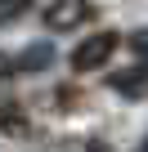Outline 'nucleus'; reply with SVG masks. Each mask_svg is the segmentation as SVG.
Segmentation results:
<instances>
[{"label": "nucleus", "instance_id": "obj_1", "mask_svg": "<svg viewBox=\"0 0 148 152\" xmlns=\"http://www.w3.org/2000/svg\"><path fill=\"white\" fill-rule=\"evenodd\" d=\"M117 31H94V36H85L77 49H72V67L77 72H94V67H103L112 54H117Z\"/></svg>", "mask_w": 148, "mask_h": 152}, {"label": "nucleus", "instance_id": "obj_6", "mask_svg": "<svg viewBox=\"0 0 148 152\" xmlns=\"http://www.w3.org/2000/svg\"><path fill=\"white\" fill-rule=\"evenodd\" d=\"M9 67H14V63H5V58H0V76H5V72H9Z\"/></svg>", "mask_w": 148, "mask_h": 152}, {"label": "nucleus", "instance_id": "obj_5", "mask_svg": "<svg viewBox=\"0 0 148 152\" xmlns=\"http://www.w3.org/2000/svg\"><path fill=\"white\" fill-rule=\"evenodd\" d=\"M130 45H135V54H144V58H148V31H135V36H130Z\"/></svg>", "mask_w": 148, "mask_h": 152}, {"label": "nucleus", "instance_id": "obj_3", "mask_svg": "<svg viewBox=\"0 0 148 152\" xmlns=\"http://www.w3.org/2000/svg\"><path fill=\"white\" fill-rule=\"evenodd\" d=\"M32 9V0H0V23H9V18H23Z\"/></svg>", "mask_w": 148, "mask_h": 152}, {"label": "nucleus", "instance_id": "obj_4", "mask_svg": "<svg viewBox=\"0 0 148 152\" xmlns=\"http://www.w3.org/2000/svg\"><path fill=\"white\" fill-rule=\"evenodd\" d=\"M49 54H54V49H49V45H32V49H27V58H18V63H14V67H40V63H45V58H49Z\"/></svg>", "mask_w": 148, "mask_h": 152}, {"label": "nucleus", "instance_id": "obj_2", "mask_svg": "<svg viewBox=\"0 0 148 152\" xmlns=\"http://www.w3.org/2000/svg\"><path fill=\"white\" fill-rule=\"evenodd\" d=\"M85 14H90V0H54L45 23H49V31H72Z\"/></svg>", "mask_w": 148, "mask_h": 152}]
</instances>
